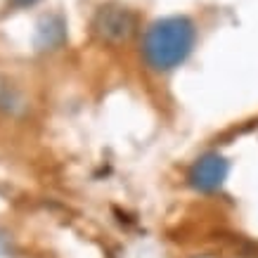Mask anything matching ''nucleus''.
<instances>
[{
	"label": "nucleus",
	"mask_w": 258,
	"mask_h": 258,
	"mask_svg": "<svg viewBox=\"0 0 258 258\" xmlns=\"http://www.w3.org/2000/svg\"><path fill=\"white\" fill-rule=\"evenodd\" d=\"M197 29L189 17H164L142 33L140 52L149 69L166 74L185 62L195 47Z\"/></svg>",
	"instance_id": "obj_1"
},
{
	"label": "nucleus",
	"mask_w": 258,
	"mask_h": 258,
	"mask_svg": "<svg viewBox=\"0 0 258 258\" xmlns=\"http://www.w3.org/2000/svg\"><path fill=\"white\" fill-rule=\"evenodd\" d=\"M135 29V17L131 10L107 5L95 17V31L104 40H125Z\"/></svg>",
	"instance_id": "obj_2"
},
{
	"label": "nucleus",
	"mask_w": 258,
	"mask_h": 258,
	"mask_svg": "<svg viewBox=\"0 0 258 258\" xmlns=\"http://www.w3.org/2000/svg\"><path fill=\"white\" fill-rule=\"evenodd\" d=\"M225 175H227V164L220 157L211 154V157H204L197 161L192 173H189V180H192V185L197 189L211 192V189L220 187V182L225 180Z\"/></svg>",
	"instance_id": "obj_3"
},
{
	"label": "nucleus",
	"mask_w": 258,
	"mask_h": 258,
	"mask_svg": "<svg viewBox=\"0 0 258 258\" xmlns=\"http://www.w3.org/2000/svg\"><path fill=\"white\" fill-rule=\"evenodd\" d=\"M15 5H19V8H26V5H33L36 0H12Z\"/></svg>",
	"instance_id": "obj_4"
}]
</instances>
